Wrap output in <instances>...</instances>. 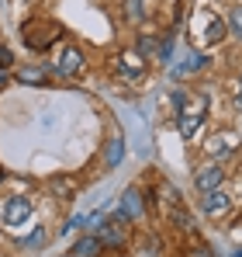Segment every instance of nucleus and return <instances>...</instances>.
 <instances>
[{
	"label": "nucleus",
	"instance_id": "nucleus-1",
	"mask_svg": "<svg viewBox=\"0 0 242 257\" xmlns=\"http://www.w3.org/2000/svg\"><path fill=\"white\" fill-rule=\"evenodd\" d=\"M208 97L198 101V104H187V108H180L176 111V128H180V136L187 139V143H194L198 139V132L204 128V118H208Z\"/></svg>",
	"mask_w": 242,
	"mask_h": 257
},
{
	"label": "nucleus",
	"instance_id": "nucleus-16",
	"mask_svg": "<svg viewBox=\"0 0 242 257\" xmlns=\"http://www.w3.org/2000/svg\"><path fill=\"white\" fill-rule=\"evenodd\" d=\"M173 222H176V226H184V229H194V219H190V212H187L180 202H176V209H173Z\"/></svg>",
	"mask_w": 242,
	"mask_h": 257
},
{
	"label": "nucleus",
	"instance_id": "nucleus-5",
	"mask_svg": "<svg viewBox=\"0 0 242 257\" xmlns=\"http://www.w3.org/2000/svg\"><path fill=\"white\" fill-rule=\"evenodd\" d=\"M198 28H201L204 45H218V42H225V35H228V25L218 14H211V11H201L198 14Z\"/></svg>",
	"mask_w": 242,
	"mask_h": 257
},
{
	"label": "nucleus",
	"instance_id": "nucleus-19",
	"mask_svg": "<svg viewBox=\"0 0 242 257\" xmlns=\"http://www.w3.org/2000/svg\"><path fill=\"white\" fill-rule=\"evenodd\" d=\"M184 257H214V250H211L208 243H198V247H190V250H187Z\"/></svg>",
	"mask_w": 242,
	"mask_h": 257
},
{
	"label": "nucleus",
	"instance_id": "nucleus-11",
	"mask_svg": "<svg viewBox=\"0 0 242 257\" xmlns=\"http://www.w3.org/2000/svg\"><path fill=\"white\" fill-rule=\"evenodd\" d=\"M73 254L76 257H100L104 254V243H100L97 233H83L80 240H76V247H73Z\"/></svg>",
	"mask_w": 242,
	"mask_h": 257
},
{
	"label": "nucleus",
	"instance_id": "nucleus-10",
	"mask_svg": "<svg viewBox=\"0 0 242 257\" xmlns=\"http://www.w3.org/2000/svg\"><path fill=\"white\" fill-rule=\"evenodd\" d=\"M121 160H124V136H111L104 146V171H114Z\"/></svg>",
	"mask_w": 242,
	"mask_h": 257
},
{
	"label": "nucleus",
	"instance_id": "nucleus-4",
	"mask_svg": "<svg viewBox=\"0 0 242 257\" xmlns=\"http://www.w3.org/2000/svg\"><path fill=\"white\" fill-rule=\"evenodd\" d=\"M225 184V167H222V160H211V164H201L198 171H194V188L198 191H214V188H222Z\"/></svg>",
	"mask_w": 242,
	"mask_h": 257
},
{
	"label": "nucleus",
	"instance_id": "nucleus-15",
	"mask_svg": "<svg viewBox=\"0 0 242 257\" xmlns=\"http://www.w3.org/2000/svg\"><path fill=\"white\" fill-rule=\"evenodd\" d=\"M225 25H228L232 39H239V42H242V4H236V7H232V14L225 18Z\"/></svg>",
	"mask_w": 242,
	"mask_h": 257
},
{
	"label": "nucleus",
	"instance_id": "nucleus-6",
	"mask_svg": "<svg viewBox=\"0 0 242 257\" xmlns=\"http://www.w3.org/2000/svg\"><path fill=\"white\" fill-rule=\"evenodd\" d=\"M236 150H239V132H228V128L214 132V136L204 143V153L214 157V160H222V157H228V153H236Z\"/></svg>",
	"mask_w": 242,
	"mask_h": 257
},
{
	"label": "nucleus",
	"instance_id": "nucleus-17",
	"mask_svg": "<svg viewBox=\"0 0 242 257\" xmlns=\"http://www.w3.org/2000/svg\"><path fill=\"white\" fill-rule=\"evenodd\" d=\"M138 56H156V39L152 35H138Z\"/></svg>",
	"mask_w": 242,
	"mask_h": 257
},
{
	"label": "nucleus",
	"instance_id": "nucleus-7",
	"mask_svg": "<svg viewBox=\"0 0 242 257\" xmlns=\"http://www.w3.org/2000/svg\"><path fill=\"white\" fill-rule=\"evenodd\" d=\"M201 209L208 219H222L225 212H232V195L225 188H214V191H204L201 195Z\"/></svg>",
	"mask_w": 242,
	"mask_h": 257
},
{
	"label": "nucleus",
	"instance_id": "nucleus-18",
	"mask_svg": "<svg viewBox=\"0 0 242 257\" xmlns=\"http://www.w3.org/2000/svg\"><path fill=\"white\" fill-rule=\"evenodd\" d=\"M201 66H208V56L194 52V56H190V59H187V63H184L180 70H176V73H187V70H201Z\"/></svg>",
	"mask_w": 242,
	"mask_h": 257
},
{
	"label": "nucleus",
	"instance_id": "nucleus-13",
	"mask_svg": "<svg viewBox=\"0 0 242 257\" xmlns=\"http://www.w3.org/2000/svg\"><path fill=\"white\" fill-rule=\"evenodd\" d=\"M45 240H48V233L38 226V229H32L28 236L18 240V250H38V247H45Z\"/></svg>",
	"mask_w": 242,
	"mask_h": 257
},
{
	"label": "nucleus",
	"instance_id": "nucleus-21",
	"mask_svg": "<svg viewBox=\"0 0 242 257\" xmlns=\"http://www.w3.org/2000/svg\"><path fill=\"white\" fill-rule=\"evenodd\" d=\"M66 257H76V254H66Z\"/></svg>",
	"mask_w": 242,
	"mask_h": 257
},
{
	"label": "nucleus",
	"instance_id": "nucleus-12",
	"mask_svg": "<svg viewBox=\"0 0 242 257\" xmlns=\"http://www.w3.org/2000/svg\"><path fill=\"white\" fill-rule=\"evenodd\" d=\"M45 188H48L56 198H76V184H73L66 174H52V177L45 181Z\"/></svg>",
	"mask_w": 242,
	"mask_h": 257
},
{
	"label": "nucleus",
	"instance_id": "nucleus-20",
	"mask_svg": "<svg viewBox=\"0 0 242 257\" xmlns=\"http://www.w3.org/2000/svg\"><path fill=\"white\" fill-rule=\"evenodd\" d=\"M232 257H242V247H236V250H232Z\"/></svg>",
	"mask_w": 242,
	"mask_h": 257
},
{
	"label": "nucleus",
	"instance_id": "nucleus-8",
	"mask_svg": "<svg viewBox=\"0 0 242 257\" xmlns=\"http://www.w3.org/2000/svg\"><path fill=\"white\" fill-rule=\"evenodd\" d=\"M114 66H118L121 77L132 80V84H142L146 80V56H138V52H121Z\"/></svg>",
	"mask_w": 242,
	"mask_h": 257
},
{
	"label": "nucleus",
	"instance_id": "nucleus-3",
	"mask_svg": "<svg viewBox=\"0 0 242 257\" xmlns=\"http://www.w3.org/2000/svg\"><path fill=\"white\" fill-rule=\"evenodd\" d=\"M83 52L76 49V45H59V52L52 56V70L59 73V77H76L83 70Z\"/></svg>",
	"mask_w": 242,
	"mask_h": 257
},
{
	"label": "nucleus",
	"instance_id": "nucleus-2",
	"mask_svg": "<svg viewBox=\"0 0 242 257\" xmlns=\"http://www.w3.org/2000/svg\"><path fill=\"white\" fill-rule=\"evenodd\" d=\"M28 219H32V202H28L24 195H10V198L0 205V226L10 229V233L21 229Z\"/></svg>",
	"mask_w": 242,
	"mask_h": 257
},
{
	"label": "nucleus",
	"instance_id": "nucleus-14",
	"mask_svg": "<svg viewBox=\"0 0 242 257\" xmlns=\"http://www.w3.org/2000/svg\"><path fill=\"white\" fill-rule=\"evenodd\" d=\"M14 77H18L21 84H32V87H35V84H45V70H42V66H21Z\"/></svg>",
	"mask_w": 242,
	"mask_h": 257
},
{
	"label": "nucleus",
	"instance_id": "nucleus-9",
	"mask_svg": "<svg viewBox=\"0 0 242 257\" xmlns=\"http://www.w3.org/2000/svg\"><path fill=\"white\" fill-rule=\"evenodd\" d=\"M121 219H128V222H142V215H146V202H142V191L138 188H128L124 195H121V205L114 209Z\"/></svg>",
	"mask_w": 242,
	"mask_h": 257
}]
</instances>
